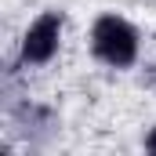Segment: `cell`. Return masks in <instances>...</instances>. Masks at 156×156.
<instances>
[{"instance_id": "cell-2", "label": "cell", "mask_w": 156, "mask_h": 156, "mask_svg": "<svg viewBox=\"0 0 156 156\" xmlns=\"http://www.w3.org/2000/svg\"><path fill=\"white\" fill-rule=\"evenodd\" d=\"M66 40V11L62 7H47L22 29L18 37V66L22 69H44L58 58Z\"/></svg>"}, {"instance_id": "cell-1", "label": "cell", "mask_w": 156, "mask_h": 156, "mask_svg": "<svg viewBox=\"0 0 156 156\" xmlns=\"http://www.w3.org/2000/svg\"><path fill=\"white\" fill-rule=\"evenodd\" d=\"M87 47H91L94 62H102L105 69L127 73L142 58V29L116 11H102V15H94V22L87 29Z\"/></svg>"}, {"instance_id": "cell-3", "label": "cell", "mask_w": 156, "mask_h": 156, "mask_svg": "<svg viewBox=\"0 0 156 156\" xmlns=\"http://www.w3.org/2000/svg\"><path fill=\"white\" fill-rule=\"evenodd\" d=\"M142 145H145V153H156V123L145 131V138H142Z\"/></svg>"}]
</instances>
